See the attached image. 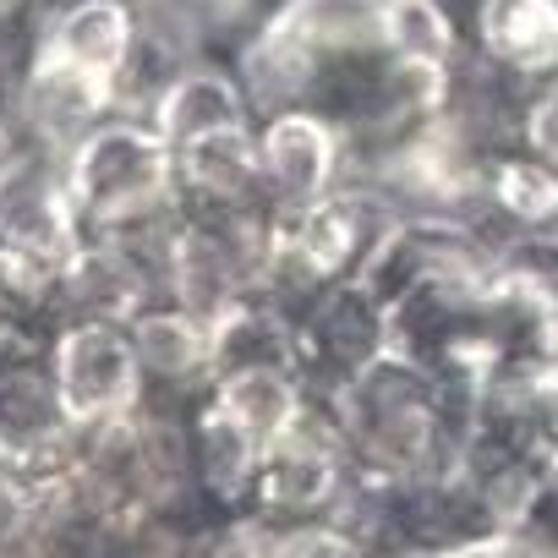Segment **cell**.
Wrapping results in <instances>:
<instances>
[{"mask_svg": "<svg viewBox=\"0 0 558 558\" xmlns=\"http://www.w3.org/2000/svg\"><path fill=\"white\" fill-rule=\"evenodd\" d=\"M329 405L345 433L356 476H373V482L460 471L471 411H476L471 400L449 395L433 373H422L400 351H384L367 373L335 389Z\"/></svg>", "mask_w": 558, "mask_h": 558, "instance_id": "obj_1", "label": "cell"}, {"mask_svg": "<svg viewBox=\"0 0 558 558\" xmlns=\"http://www.w3.org/2000/svg\"><path fill=\"white\" fill-rule=\"evenodd\" d=\"M235 126H246V105L225 72H186L159 99V132L175 154L214 132H235Z\"/></svg>", "mask_w": 558, "mask_h": 558, "instance_id": "obj_11", "label": "cell"}, {"mask_svg": "<svg viewBox=\"0 0 558 558\" xmlns=\"http://www.w3.org/2000/svg\"><path fill=\"white\" fill-rule=\"evenodd\" d=\"M50 378H56V400L77 433L105 427L143 405V367H137L132 329H121L110 318L66 324L50 345Z\"/></svg>", "mask_w": 558, "mask_h": 558, "instance_id": "obj_3", "label": "cell"}, {"mask_svg": "<svg viewBox=\"0 0 558 558\" xmlns=\"http://www.w3.org/2000/svg\"><path fill=\"white\" fill-rule=\"evenodd\" d=\"M45 50L61 56V61H77V66L121 77V66L132 56V17H126L121 0H77V7L50 28Z\"/></svg>", "mask_w": 558, "mask_h": 558, "instance_id": "obj_12", "label": "cell"}, {"mask_svg": "<svg viewBox=\"0 0 558 558\" xmlns=\"http://www.w3.org/2000/svg\"><path fill=\"white\" fill-rule=\"evenodd\" d=\"M465 558H542L531 542H520L514 531H493V536H482V542H471L465 547Z\"/></svg>", "mask_w": 558, "mask_h": 558, "instance_id": "obj_18", "label": "cell"}, {"mask_svg": "<svg viewBox=\"0 0 558 558\" xmlns=\"http://www.w3.org/2000/svg\"><path fill=\"white\" fill-rule=\"evenodd\" d=\"M34 498H39V482H28L7 454H0V558H12L17 536L28 531V514H34Z\"/></svg>", "mask_w": 558, "mask_h": 558, "instance_id": "obj_17", "label": "cell"}, {"mask_svg": "<svg viewBox=\"0 0 558 558\" xmlns=\"http://www.w3.org/2000/svg\"><path fill=\"white\" fill-rule=\"evenodd\" d=\"M482 56L509 77L558 72V0H482L476 12Z\"/></svg>", "mask_w": 558, "mask_h": 558, "instance_id": "obj_9", "label": "cell"}, {"mask_svg": "<svg viewBox=\"0 0 558 558\" xmlns=\"http://www.w3.org/2000/svg\"><path fill=\"white\" fill-rule=\"evenodd\" d=\"M356 465L345 449V433L335 422L329 395L313 389V405L302 411V422L263 449L246 509L257 525H302V520H324L335 514V504L345 498Z\"/></svg>", "mask_w": 558, "mask_h": 558, "instance_id": "obj_2", "label": "cell"}, {"mask_svg": "<svg viewBox=\"0 0 558 558\" xmlns=\"http://www.w3.org/2000/svg\"><path fill=\"white\" fill-rule=\"evenodd\" d=\"M487 197H493L514 225L547 230V225H558V165H547L542 154L498 159V165L487 170Z\"/></svg>", "mask_w": 558, "mask_h": 558, "instance_id": "obj_14", "label": "cell"}, {"mask_svg": "<svg viewBox=\"0 0 558 558\" xmlns=\"http://www.w3.org/2000/svg\"><path fill=\"white\" fill-rule=\"evenodd\" d=\"M504 531L531 542L542 558H558V460L547 471H536V482L525 487V498H520V509Z\"/></svg>", "mask_w": 558, "mask_h": 558, "instance_id": "obj_16", "label": "cell"}, {"mask_svg": "<svg viewBox=\"0 0 558 558\" xmlns=\"http://www.w3.org/2000/svg\"><path fill=\"white\" fill-rule=\"evenodd\" d=\"M208 400L257 449H268V444H279L302 422V411L313 405V389H307V378L296 367H241V373H219Z\"/></svg>", "mask_w": 558, "mask_h": 558, "instance_id": "obj_8", "label": "cell"}, {"mask_svg": "<svg viewBox=\"0 0 558 558\" xmlns=\"http://www.w3.org/2000/svg\"><path fill=\"white\" fill-rule=\"evenodd\" d=\"M291 340L307 389L335 395L389 351V307L362 279H340V286L318 291L302 313H291Z\"/></svg>", "mask_w": 558, "mask_h": 558, "instance_id": "obj_5", "label": "cell"}, {"mask_svg": "<svg viewBox=\"0 0 558 558\" xmlns=\"http://www.w3.org/2000/svg\"><path fill=\"white\" fill-rule=\"evenodd\" d=\"M116 83L110 72H94V66H77V61H61L50 50H39V66L28 77V116L45 137H88L94 132V116H105V105L116 99Z\"/></svg>", "mask_w": 558, "mask_h": 558, "instance_id": "obj_10", "label": "cell"}, {"mask_svg": "<svg viewBox=\"0 0 558 558\" xmlns=\"http://www.w3.org/2000/svg\"><path fill=\"white\" fill-rule=\"evenodd\" d=\"M132 345L143 367V389L208 395L214 389V324L192 307H143L132 318Z\"/></svg>", "mask_w": 558, "mask_h": 558, "instance_id": "obj_7", "label": "cell"}, {"mask_svg": "<svg viewBox=\"0 0 558 558\" xmlns=\"http://www.w3.org/2000/svg\"><path fill=\"white\" fill-rule=\"evenodd\" d=\"M175 148L165 143V132H137V126H94L77 143L72 159V203L77 214L94 219H132L154 203H165V192L175 186Z\"/></svg>", "mask_w": 558, "mask_h": 558, "instance_id": "obj_4", "label": "cell"}, {"mask_svg": "<svg viewBox=\"0 0 558 558\" xmlns=\"http://www.w3.org/2000/svg\"><path fill=\"white\" fill-rule=\"evenodd\" d=\"M257 159H263V192L274 197V208H302L335 192L340 126L324 121L318 110H279L257 132Z\"/></svg>", "mask_w": 558, "mask_h": 558, "instance_id": "obj_6", "label": "cell"}, {"mask_svg": "<svg viewBox=\"0 0 558 558\" xmlns=\"http://www.w3.org/2000/svg\"><path fill=\"white\" fill-rule=\"evenodd\" d=\"M384 45L400 66L449 72V56H454L449 12L438 0H384Z\"/></svg>", "mask_w": 558, "mask_h": 558, "instance_id": "obj_13", "label": "cell"}, {"mask_svg": "<svg viewBox=\"0 0 558 558\" xmlns=\"http://www.w3.org/2000/svg\"><path fill=\"white\" fill-rule=\"evenodd\" d=\"M274 542V558H373L335 514L302 520V525H263Z\"/></svg>", "mask_w": 558, "mask_h": 558, "instance_id": "obj_15", "label": "cell"}]
</instances>
